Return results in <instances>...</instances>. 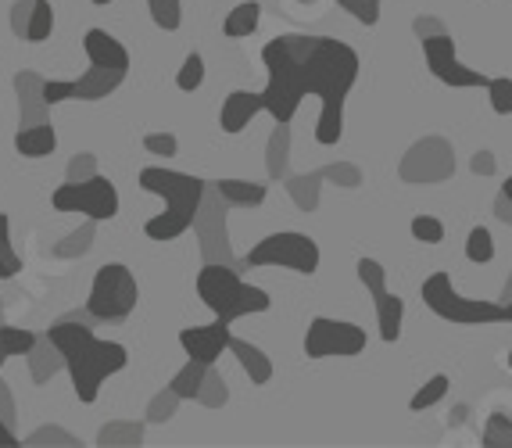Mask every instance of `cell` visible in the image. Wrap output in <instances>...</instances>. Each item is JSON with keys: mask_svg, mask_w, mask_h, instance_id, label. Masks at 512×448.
<instances>
[{"mask_svg": "<svg viewBox=\"0 0 512 448\" xmlns=\"http://www.w3.org/2000/svg\"><path fill=\"white\" fill-rule=\"evenodd\" d=\"M359 79V54L333 36H308L301 51V83L305 94L323 101L316 126V144L333 147L344 137V97Z\"/></svg>", "mask_w": 512, "mask_h": 448, "instance_id": "6da1fadb", "label": "cell"}, {"mask_svg": "<svg viewBox=\"0 0 512 448\" xmlns=\"http://www.w3.org/2000/svg\"><path fill=\"white\" fill-rule=\"evenodd\" d=\"M140 187L165 201L162 216L147 219L144 226V233L151 241H162V244L176 241V237H183L194 226L197 208H201V198H205V180L201 176L172 173V169H162V165H147V169H140Z\"/></svg>", "mask_w": 512, "mask_h": 448, "instance_id": "7a4b0ae2", "label": "cell"}, {"mask_svg": "<svg viewBox=\"0 0 512 448\" xmlns=\"http://www.w3.org/2000/svg\"><path fill=\"white\" fill-rule=\"evenodd\" d=\"M308 36L301 33H283L262 47V61L269 69V87L262 90L265 112L273 115L280 126L298 115L301 101H305V83H301V51H305Z\"/></svg>", "mask_w": 512, "mask_h": 448, "instance_id": "3957f363", "label": "cell"}, {"mask_svg": "<svg viewBox=\"0 0 512 448\" xmlns=\"http://www.w3.org/2000/svg\"><path fill=\"white\" fill-rule=\"evenodd\" d=\"M197 298L212 309V316L226 319H244V316H258V312H269L273 298L269 291L255 284H244L230 266H222V262H208L201 273H197Z\"/></svg>", "mask_w": 512, "mask_h": 448, "instance_id": "277c9868", "label": "cell"}, {"mask_svg": "<svg viewBox=\"0 0 512 448\" xmlns=\"http://www.w3.org/2000/svg\"><path fill=\"white\" fill-rule=\"evenodd\" d=\"M126 362H129L126 345H119V341H101V337H90L86 345H79L72 355H65V370H69L79 402L94 405L97 395H101V384L111 373L126 370Z\"/></svg>", "mask_w": 512, "mask_h": 448, "instance_id": "5b68a950", "label": "cell"}, {"mask_svg": "<svg viewBox=\"0 0 512 448\" xmlns=\"http://www.w3.org/2000/svg\"><path fill=\"white\" fill-rule=\"evenodd\" d=\"M423 302L434 316L448 319V323H459V327H487V323H505V305L495 302H480V298H466L452 287V276L437 269L423 280L419 287Z\"/></svg>", "mask_w": 512, "mask_h": 448, "instance_id": "8992f818", "label": "cell"}, {"mask_svg": "<svg viewBox=\"0 0 512 448\" xmlns=\"http://www.w3.org/2000/svg\"><path fill=\"white\" fill-rule=\"evenodd\" d=\"M140 302V287L133 269L122 266V262H108L94 273V284H90V298H86V316L97 319V323H119L129 312L137 309Z\"/></svg>", "mask_w": 512, "mask_h": 448, "instance_id": "52a82bcc", "label": "cell"}, {"mask_svg": "<svg viewBox=\"0 0 512 448\" xmlns=\"http://www.w3.org/2000/svg\"><path fill=\"white\" fill-rule=\"evenodd\" d=\"M51 205L58 212H79V216H90L94 223L119 216V190L108 176H86V180H65L51 194Z\"/></svg>", "mask_w": 512, "mask_h": 448, "instance_id": "ba28073f", "label": "cell"}, {"mask_svg": "<svg viewBox=\"0 0 512 448\" xmlns=\"http://www.w3.org/2000/svg\"><path fill=\"white\" fill-rule=\"evenodd\" d=\"M248 266H283L301 276H312L319 269V244L298 230L269 233L248 251Z\"/></svg>", "mask_w": 512, "mask_h": 448, "instance_id": "9c48e42d", "label": "cell"}, {"mask_svg": "<svg viewBox=\"0 0 512 448\" xmlns=\"http://www.w3.org/2000/svg\"><path fill=\"white\" fill-rule=\"evenodd\" d=\"M366 330L359 323H348V319H326L316 316L308 323V334H305V355L308 359H333V355H351L366 352Z\"/></svg>", "mask_w": 512, "mask_h": 448, "instance_id": "30bf717a", "label": "cell"}, {"mask_svg": "<svg viewBox=\"0 0 512 448\" xmlns=\"http://www.w3.org/2000/svg\"><path fill=\"white\" fill-rule=\"evenodd\" d=\"M423 58H427V69L441 79L444 87H455V90H473V87H487L491 79L484 72L470 69V65H462L455 58V40L448 33H430L423 36Z\"/></svg>", "mask_w": 512, "mask_h": 448, "instance_id": "8fae6325", "label": "cell"}, {"mask_svg": "<svg viewBox=\"0 0 512 448\" xmlns=\"http://www.w3.org/2000/svg\"><path fill=\"white\" fill-rule=\"evenodd\" d=\"M126 72H111V69H94L83 72L79 79H69V83H40V104L51 108V104L61 101H101V97L115 94L122 87Z\"/></svg>", "mask_w": 512, "mask_h": 448, "instance_id": "7c38bea8", "label": "cell"}, {"mask_svg": "<svg viewBox=\"0 0 512 448\" xmlns=\"http://www.w3.org/2000/svg\"><path fill=\"white\" fill-rule=\"evenodd\" d=\"M230 341H233L230 323L219 316H215L212 323H205V327L180 330V345H183V352H187V359L205 362V366H215V359L230 348Z\"/></svg>", "mask_w": 512, "mask_h": 448, "instance_id": "4fadbf2b", "label": "cell"}, {"mask_svg": "<svg viewBox=\"0 0 512 448\" xmlns=\"http://www.w3.org/2000/svg\"><path fill=\"white\" fill-rule=\"evenodd\" d=\"M11 15H15L11 18L15 36H22V40H29V44H43V40L54 33L51 0H22V4L11 8Z\"/></svg>", "mask_w": 512, "mask_h": 448, "instance_id": "5bb4252c", "label": "cell"}, {"mask_svg": "<svg viewBox=\"0 0 512 448\" xmlns=\"http://www.w3.org/2000/svg\"><path fill=\"white\" fill-rule=\"evenodd\" d=\"M83 51L94 69L129 72V51L108 33V29H90V33L83 36Z\"/></svg>", "mask_w": 512, "mask_h": 448, "instance_id": "9a60e30c", "label": "cell"}, {"mask_svg": "<svg viewBox=\"0 0 512 448\" xmlns=\"http://www.w3.org/2000/svg\"><path fill=\"white\" fill-rule=\"evenodd\" d=\"M258 112H265L262 94H255V90H233V94H226V101L219 108V126L226 133H240L248 130V122Z\"/></svg>", "mask_w": 512, "mask_h": 448, "instance_id": "2e32d148", "label": "cell"}, {"mask_svg": "<svg viewBox=\"0 0 512 448\" xmlns=\"http://www.w3.org/2000/svg\"><path fill=\"white\" fill-rule=\"evenodd\" d=\"M54 147H58V133L51 122H33L15 133V151L22 158H47L54 155Z\"/></svg>", "mask_w": 512, "mask_h": 448, "instance_id": "e0dca14e", "label": "cell"}, {"mask_svg": "<svg viewBox=\"0 0 512 448\" xmlns=\"http://www.w3.org/2000/svg\"><path fill=\"white\" fill-rule=\"evenodd\" d=\"M373 302H376V323H380V337H384L387 345H394V341L402 337L405 302L398 298V294L387 291V287L373 294Z\"/></svg>", "mask_w": 512, "mask_h": 448, "instance_id": "ac0fdd59", "label": "cell"}, {"mask_svg": "<svg viewBox=\"0 0 512 448\" xmlns=\"http://www.w3.org/2000/svg\"><path fill=\"white\" fill-rule=\"evenodd\" d=\"M94 337V330H90V323H83V319H61V323H54L51 330H47V345L54 348V352L65 359V355H72L79 345H86Z\"/></svg>", "mask_w": 512, "mask_h": 448, "instance_id": "d6986e66", "label": "cell"}, {"mask_svg": "<svg viewBox=\"0 0 512 448\" xmlns=\"http://www.w3.org/2000/svg\"><path fill=\"white\" fill-rule=\"evenodd\" d=\"M258 22H262V4H258V0H244V4H237V8L226 15L222 33L230 36V40H248V36L258 33Z\"/></svg>", "mask_w": 512, "mask_h": 448, "instance_id": "ffe728a7", "label": "cell"}, {"mask_svg": "<svg viewBox=\"0 0 512 448\" xmlns=\"http://www.w3.org/2000/svg\"><path fill=\"white\" fill-rule=\"evenodd\" d=\"M230 348L240 359V366H244V373L251 377V384H269V380H273V362L265 359L262 348L248 345V341H237V337L230 341Z\"/></svg>", "mask_w": 512, "mask_h": 448, "instance_id": "44dd1931", "label": "cell"}, {"mask_svg": "<svg viewBox=\"0 0 512 448\" xmlns=\"http://www.w3.org/2000/svg\"><path fill=\"white\" fill-rule=\"evenodd\" d=\"M215 190H219L222 201H230L237 208H258L265 201V187L251 180H219Z\"/></svg>", "mask_w": 512, "mask_h": 448, "instance_id": "7402d4cb", "label": "cell"}, {"mask_svg": "<svg viewBox=\"0 0 512 448\" xmlns=\"http://www.w3.org/2000/svg\"><path fill=\"white\" fill-rule=\"evenodd\" d=\"M36 345H40V341H36L33 330L0 323V355H4V359H15V355H33Z\"/></svg>", "mask_w": 512, "mask_h": 448, "instance_id": "603a6c76", "label": "cell"}, {"mask_svg": "<svg viewBox=\"0 0 512 448\" xmlns=\"http://www.w3.org/2000/svg\"><path fill=\"white\" fill-rule=\"evenodd\" d=\"M205 373H208L205 362H194V359H190L187 366H183V370L176 373V377H172L169 391L176 398H197V391H201V384H205Z\"/></svg>", "mask_w": 512, "mask_h": 448, "instance_id": "cb8c5ba5", "label": "cell"}, {"mask_svg": "<svg viewBox=\"0 0 512 448\" xmlns=\"http://www.w3.org/2000/svg\"><path fill=\"white\" fill-rule=\"evenodd\" d=\"M466 259L473 266H487V262H495V237L487 226H473L470 237H466Z\"/></svg>", "mask_w": 512, "mask_h": 448, "instance_id": "d4e9b609", "label": "cell"}, {"mask_svg": "<svg viewBox=\"0 0 512 448\" xmlns=\"http://www.w3.org/2000/svg\"><path fill=\"white\" fill-rule=\"evenodd\" d=\"M448 388H452V380L444 377V373H434V377L423 384V388L412 395V402H409V409L412 413H423V409H434L437 402H441L444 395H448Z\"/></svg>", "mask_w": 512, "mask_h": 448, "instance_id": "484cf974", "label": "cell"}, {"mask_svg": "<svg viewBox=\"0 0 512 448\" xmlns=\"http://www.w3.org/2000/svg\"><path fill=\"white\" fill-rule=\"evenodd\" d=\"M147 11H151L154 26L165 29V33H176L183 22V4L180 0H147Z\"/></svg>", "mask_w": 512, "mask_h": 448, "instance_id": "4316f807", "label": "cell"}, {"mask_svg": "<svg viewBox=\"0 0 512 448\" xmlns=\"http://www.w3.org/2000/svg\"><path fill=\"white\" fill-rule=\"evenodd\" d=\"M22 273V255L11 248V233H8V216L0 212V280H11V276Z\"/></svg>", "mask_w": 512, "mask_h": 448, "instance_id": "83f0119b", "label": "cell"}, {"mask_svg": "<svg viewBox=\"0 0 512 448\" xmlns=\"http://www.w3.org/2000/svg\"><path fill=\"white\" fill-rule=\"evenodd\" d=\"M201 83H205V58L194 51L183 58L180 72H176V87H180L183 94H194V90H201Z\"/></svg>", "mask_w": 512, "mask_h": 448, "instance_id": "f1b7e54d", "label": "cell"}, {"mask_svg": "<svg viewBox=\"0 0 512 448\" xmlns=\"http://www.w3.org/2000/svg\"><path fill=\"white\" fill-rule=\"evenodd\" d=\"M487 97H491V112L495 115H512V79L498 76L487 83Z\"/></svg>", "mask_w": 512, "mask_h": 448, "instance_id": "f546056e", "label": "cell"}, {"mask_svg": "<svg viewBox=\"0 0 512 448\" xmlns=\"http://www.w3.org/2000/svg\"><path fill=\"white\" fill-rule=\"evenodd\" d=\"M409 230L419 244H441L444 241V223L437 216H416Z\"/></svg>", "mask_w": 512, "mask_h": 448, "instance_id": "4dcf8cb0", "label": "cell"}, {"mask_svg": "<svg viewBox=\"0 0 512 448\" xmlns=\"http://www.w3.org/2000/svg\"><path fill=\"white\" fill-rule=\"evenodd\" d=\"M348 15H355L362 26H376L380 22V0H337Z\"/></svg>", "mask_w": 512, "mask_h": 448, "instance_id": "1f68e13d", "label": "cell"}, {"mask_svg": "<svg viewBox=\"0 0 512 448\" xmlns=\"http://www.w3.org/2000/svg\"><path fill=\"white\" fill-rule=\"evenodd\" d=\"M484 445L495 448V445H512V423L505 420L502 413H495L491 420H487L484 427Z\"/></svg>", "mask_w": 512, "mask_h": 448, "instance_id": "d6a6232c", "label": "cell"}, {"mask_svg": "<svg viewBox=\"0 0 512 448\" xmlns=\"http://www.w3.org/2000/svg\"><path fill=\"white\" fill-rule=\"evenodd\" d=\"M359 280H362V287H369V294L387 287V273L376 259H359Z\"/></svg>", "mask_w": 512, "mask_h": 448, "instance_id": "836d02e7", "label": "cell"}, {"mask_svg": "<svg viewBox=\"0 0 512 448\" xmlns=\"http://www.w3.org/2000/svg\"><path fill=\"white\" fill-rule=\"evenodd\" d=\"M144 147L151 151V155H158V158H172L176 151H180V140L172 137V133H147Z\"/></svg>", "mask_w": 512, "mask_h": 448, "instance_id": "e575fe53", "label": "cell"}, {"mask_svg": "<svg viewBox=\"0 0 512 448\" xmlns=\"http://www.w3.org/2000/svg\"><path fill=\"white\" fill-rule=\"evenodd\" d=\"M473 173H495V162H491L487 151H480V155L473 158Z\"/></svg>", "mask_w": 512, "mask_h": 448, "instance_id": "d590c367", "label": "cell"}, {"mask_svg": "<svg viewBox=\"0 0 512 448\" xmlns=\"http://www.w3.org/2000/svg\"><path fill=\"white\" fill-rule=\"evenodd\" d=\"M0 445H18L15 434H11L8 427H4V423H0Z\"/></svg>", "mask_w": 512, "mask_h": 448, "instance_id": "8d00e7d4", "label": "cell"}, {"mask_svg": "<svg viewBox=\"0 0 512 448\" xmlns=\"http://www.w3.org/2000/svg\"><path fill=\"white\" fill-rule=\"evenodd\" d=\"M502 194H505V201H509V205H512V176L502 183Z\"/></svg>", "mask_w": 512, "mask_h": 448, "instance_id": "74e56055", "label": "cell"}, {"mask_svg": "<svg viewBox=\"0 0 512 448\" xmlns=\"http://www.w3.org/2000/svg\"><path fill=\"white\" fill-rule=\"evenodd\" d=\"M505 323H512V302L505 305Z\"/></svg>", "mask_w": 512, "mask_h": 448, "instance_id": "f35d334b", "label": "cell"}, {"mask_svg": "<svg viewBox=\"0 0 512 448\" xmlns=\"http://www.w3.org/2000/svg\"><path fill=\"white\" fill-rule=\"evenodd\" d=\"M90 4H97V8H108L111 0H90Z\"/></svg>", "mask_w": 512, "mask_h": 448, "instance_id": "ab89813d", "label": "cell"}, {"mask_svg": "<svg viewBox=\"0 0 512 448\" xmlns=\"http://www.w3.org/2000/svg\"><path fill=\"white\" fill-rule=\"evenodd\" d=\"M505 362H509V370H512V352H509V355H505Z\"/></svg>", "mask_w": 512, "mask_h": 448, "instance_id": "60d3db41", "label": "cell"}]
</instances>
